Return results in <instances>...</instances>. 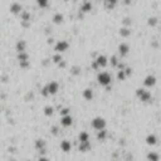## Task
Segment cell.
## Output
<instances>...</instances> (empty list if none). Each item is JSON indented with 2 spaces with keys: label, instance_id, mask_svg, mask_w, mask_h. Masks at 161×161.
<instances>
[{
  "label": "cell",
  "instance_id": "obj_25",
  "mask_svg": "<svg viewBox=\"0 0 161 161\" xmlns=\"http://www.w3.org/2000/svg\"><path fill=\"white\" fill-rule=\"evenodd\" d=\"M148 24L150 25H155L156 24V18H150L148 19Z\"/></svg>",
  "mask_w": 161,
  "mask_h": 161
},
{
  "label": "cell",
  "instance_id": "obj_24",
  "mask_svg": "<svg viewBox=\"0 0 161 161\" xmlns=\"http://www.w3.org/2000/svg\"><path fill=\"white\" fill-rule=\"evenodd\" d=\"M62 20H63V15L57 14V15L54 16V21H56V23H62Z\"/></svg>",
  "mask_w": 161,
  "mask_h": 161
},
{
  "label": "cell",
  "instance_id": "obj_21",
  "mask_svg": "<svg viewBox=\"0 0 161 161\" xmlns=\"http://www.w3.org/2000/svg\"><path fill=\"white\" fill-rule=\"evenodd\" d=\"M104 137H106V131L104 130L100 131L98 135H97V138H98V140H104Z\"/></svg>",
  "mask_w": 161,
  "mask_h": 161
},
{
  "label": "cell",
  "instance_id": "obj_6",
  "mask_svg": "<svg viewBox=\"0 0 161 161\" xmlns=\"http://www.w3.org/2000/svg\"><path fill=\"white\" fill-rule=\"evenodd\" d=\"M60 122H62V125H63L64 127H69V126L73 123V120H72V117H71L69 115H64Z\"/></svg>",
  "mask_w": 161,
  "mask_h": 161
},
{
  "label": "cell",
  "instance_id": "obj_27",
  "mask_svg": "<svg viewBox=\"0 0 161 161\" xmlns=\"http://www.w3.org/2000/svg\"><path fill=\"white\" fill-rule=\"evenodd\" d=\"M91 8H92V6H91L90 4H87V5H86V6L83 8V12H87V9H91Z\"/></svg>",
  "mask_w": 161,
  "mask_h": 161
},
{
  "label": "cell",
  "instance_id": "obj_8",
  "mask_svg": "<svg viewBox=\"0 0 161 161\" xmlns=\"http://www.w3.org/2000/svg\"><path fill=\"white\" fill-rule=\"evenodd\" d=\"M144 83H145L146 87H152V86H155V83H156V78L154 76H147L145 78V82Z\"/></svg>",
  "mask_w": 161,
  "mask_h": 161
},
{
  "label": "cell",
  "instance_id": "obj_28",
  "mask_svg": "<svg viewBox=\"0 0 161 161\" xmlns=\"http://www.w3.org/2000/svg\"><path fill=\"white\" fill-rule=\"evenodd\" d=\"M38 161H49L47 157H44V156H42V157H39V160Z\"/></svg>",
  "mask_w": 161,
  "mask_h": 161
},
{
  "label": "cell",
  "instance_id": "obj_9",
  "mask_svg": "<svg viewBox=\"0 0 161 161\" xmlns=\"http://www.w3.org/2000/svg\"><path fill=\"white\" fill-rule=\"evenodd\" d=\"M60 148H62V151H64V152H69V151H71V148H72L71 142L67 141V140L62 141V142H60Z\"/></svg>",
  "mask_w": 161,
  "mask_h": 161
},
{
  "label": "cell",
  "instance_id": "obj_13",
  "mask_svg": "<svg viewBox=\"0 0 161 161\" xmlns=\"http://www.w3.org/2000/svg\"><path fill=\"white\" fill-rule=\"evenodd\" d=\"M128 50H130V48H128L127 44H121V46L119 47V52H120L121 56H126L127 53H128Z\"/></svg>",
  "mask_w": 161,
  "mask_h": 161
},
{
  "label": "cell",
  "instance_id": "obj_18",
  "mask_svg": "<svg viewBox=\"0 0 161 161\" xmlns=\"http://www.w3.org/2000/svg\"><path fill=\"white\" fill-rule=\"evenodd\" d=\"M79 141H81V142H87V141H90L88 134H87V132H81V134H79Z\"/></svg>",
  "mask_w": 161,
  "mask_h": 161
},
{
  "label": "cell",
  "instance_id": "obj_3",
  "mask_svg": "<svg viewBox=\"0 0 161 161\" xmlns=\"http://www.w3.org/2000/svg\"><path fill=\"white\" fill-rule=\"evenodd\" d=\"M97 81H98V83L101 84V86H108L110 83H111V76L107 72H101V73H98V76H97Z\"/></svg>",
  "mask_w": 161,
  "mask_h": 161
},
{
  "label": "cell",
  "instance_id": "obj_2",
  "mask_svg": "<svg viewBox=\"0 0 161 161\" xmlns=\"http://www.w3.org/2000/svg\"><path fill=\"white\" fill-rule=\"evenodd\" d=\"M92 127L97 131L104 130L106 128V120L102 119V117H96V119H93V121H92Z\"/></svg>",
  "mask_w": 161,
  "mask_h": 161
},
{
  "label": "cell",
  "instance_id": "obj_10",
  "mask_svg": "<svg viewBox=\"0 0 161 161\" xmlns=\"http://www.w3.org/2000/svg\"><path fill=\"white\" fill-rule=\"evenodd\" d=\"M156 142H157V138H156L155 135H148V136L146 137V144H147V145L154 146V145H156Z\"/></svg>",
  "mask_w": 161,
  "mask_h": 161
},
{
  "label": "cell",
  "instance_id": "obj_20",
  "mask_svg": "<svg viewBox=\"0 0 161 161\" xmlns=\"http://www.w3.org/2000/svg\"><path fill=\"white\" fill-rule=\"evenodd\" d=\"M24 48H25V43L23 42V40H20L19 43H18V46H16V49H18V52H24Z\"/></svg>",
  "mask_w": 161,
  "mask_h": 161
},
{
  "label": "cell",
  "instance_id": "obj_11",
  "mask_svg": "<svg viewBox=\"0 0 161 161\" xmlns=\"http://www.w3.org/2000/svg\"><path fill=\"white\" fill-rule=\"evenodd\" d=\"M44 147H46V141L44 140H37L35 141V148L40 150L42 152H44Z\"/></svg>",
  "mask_w": 161,
  "mask_h": 161
},
{
  "label": "cell",
  "instance_id": "obj_26",
  "mask_svg": "<svg viewBox=\"0 0 161 161\" xmlns=\"http://www.w3.org/2000/svg\"><path fill=\"white\" fill-rule=\"evenodd\" d=\"M119 78H120V79H123V78H125V73H123V72H120V73H119Z\"/></svg>",
  "mask_w": 161,
  "mask_h": 161
},
{
  "label": "cell",
  "instance_id": "obj_12",
  "mask_svg": "<svg viewBox=\"0 0 161 161\" xmlns=\"http://www.w3.org/2000/svg\"><path fill=\"white\" fill-rule=\"evenodd\" d=\"M83 97L87 100V101H91L92 98H93V92H92V90H90V88H87V90H84V92H83Z\"/></svg>",
  "mask_w": 161,
  "mask_h": 161
},
{
  "label": "cell",
  "instance_id": "obj_16",
  "mask_svg": "<svg viewBox=\"0 0 161 161\" xmlns=\"http://www.w3.org/2000/svg\"><path fill=\"white\" fill-rule=\"evenodd\" d=\"M10 12L14 13V14L20 13V12H21V5H19V4H13L12 6H10Z\"/></svg>",
  "mask_w": 161,
  "mask_h": 161
},
{
  "label": "cell",
  "instance_id": "obj_17",
  "mask_svg": "<svg viewBox=\"0 0 161 161\" xmlns=\"http://www.w3.org/2000/svg\"><path fill=\"white\" fill-rule=\"evenodd\" d=\"M90 148H91V146H90V141H87V142H81L79 150H81L82 152H86V151H88Z\"/></svg>",
  "mask_w": 161,
  "mask_h": 161
},
{
  "label": "cell",
  "instance_id": "obj_15",
  "mask_svg": "<svg viewBox=\"0 0 161 161\" xmlns=\"http://www.w3.org/2000/svg\"><path fill=\"white\" fill-rule=\"evenodd\" d=\"M117 4V0H104V6L107 9H113Z\"/></svg>",
  "mask_w": 161,
  "mask_h": 161
},
{
  "label": "cell",
  "instance_id": "obj_14",
  "mask_svg": "<svg viewBox=\"0 0 161 161\" xmlns=\"http://www.w3.org/2000/svg\"><path fill=\"white\" fill-rule=\"evenodd\" d=\"M147 160L148 161H159L160 160V156L157 152H148L147 154Z\"/></svg>",
  "mask_w": 161,
  "mask_h": 161
},
{
  "label": "cell",
  "instance_id": "obj_23",
  "mask_svg": "<svg viewBox=\"0 0 161 161\" xmlns=\"http://www.w3.org/2000/svg\"><path fill=\"white\" fill-rule=\"evenodd\" d=\"M46 112V116H52L53 115V108H52V107H46V110H44Z\"/></svg>",
  "mask_w": 161,
  "mask_h": 161
},
{
  "label": "cell",
  "instance_id": "obj_7",
  "mask_svg": "<svg viewBox=\"0 0 161 161\" xmlns=\"http://www.w3.org/2000/svg\"><path fill=\"white\" fill-rule=\"evenodd\" d=\"M106 64H107V58L104 56H100L94 63V67H97V66L98 67H106Z\"/></svg>",
  "mask_w": 161,
  "mask_h": 161
},
{
  "label": "cell",
  "instance_id": "obj_5",
  "mask_svg": "<svg viewBox=\"0 0 161 161\" xmlns=\"http://www.w3.org/2000/svg\"><path fill=\"white\" fill-rule=\"evenodd\" d=\"M68 43L67 42H64V40H60V42H58L57 43V46H56V50L58 52V53H62V52H64V50H67L68 49Z\"/></svg>",
  "mask_w": 161,
  "mask_h": 161
},
{
  "label": "cell",
  "instance_id": "obj_1",
  "mask_svg": "<svg viewBox=\"0 0 161 161\" xmlns=\"http://www.w3.org/2000/svg\"><path fill=\"white\" fill-rule=\"evenodd\" d=\"M59 86L57 82H49L44 88H43V94L44 96H49V94H56L58 92Z\"/></svg>",
  "mask_w": 161,
  "mask_h": 161
},
{
  "label": "cell",
  "instance_id": "obj_22",
  "mask_svg": "<svg viewBox=\"0 0 161 161\" xmlns=\"http://www.w3.org/2000/svg\"><path fill=\"white\" fill-rule=\"evenodd\" d=\"M130 33H131V31L128 30V29H126V28H123V29H121V30H120V34H121V35H123V37H127Z\"/></svg>",
  "mask_w": 161,
  "mask_h": 161
},
{
  "label": "cell",
  "instance_id": "obj_19",
  "mask_svg": "<svg viewBox=\"0 0 161 161\" xmlns=\"http://www.w3.org/2000/svg\"><path fill=\"white\" fill-rule=\"evenodd\" d=\"M48 3H49V0H37V4L40 8H47L48 6Z\"/></svg>",
  "mask_w": 161,
  "mask_h": 161
},
{
  "label": "cell",
  "instance_id": "obj_4",
  "mask_svg": "<svg viewBox=\"0 0 161 161\" xmlns=\"http://www.w3.org/2000/svg\"><path fill=\"white\" fill-rule=\"evenodd\" d=\"M137 97L140 98L142 102H148L151 100V94H150L148 91H145V90H137Z\"/></svg>",
  "mask_w": 161,
  "mask_h": 161
}]
</instances>
